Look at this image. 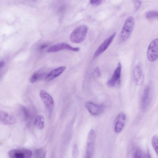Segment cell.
Returning <instances> with one entry per match:
<instances>
[{"label":"cell","mask_w":158,"mask_h":158,"mask_svg":"<svg viewBox=\"0 0 158 158\" xmlns=\"http://www.w3.org/2000/svg\"><path fill=\"white\" fill-rule=\"evenodd\" d=\"M40 97L51 114L54 106V102L52 96L46 91L41 90L39 93Z\"/></svg>","instance_id":"cell-6"},{"label":"cell","mask_w":158,"mask_h":158,"mask_svg":"<svg viewBox=\"0 0 158 158\" xmlns=\"http://www.w3.org/2000/svg\"><path fill=\"white\" fill-rule=\"evenodd\" d=\"M148 59L153 62L158 58V38L152 41L148 47L147 52Z\"/></svg>","instance_id":"cell-3"},{"label":"cell","mask_w":158,"mask_h":158,"mask_svg":"<svg viewBox=\"0 0 158 158\" xmlns=\"http://www.w3.org/2000/svg\"><path fill=\"white\" fill-rule=\"evenodd\" d=\"M44 118L42 115H38L35 118L34 124L35 126L39 129H42L44 126Z\"/></svg>","instance_id":"cell-16"},{"label":"cell","mask_w":158,"mask_h":158,"mask_svg":"<svg viewBox=\"0 0 158 158\" xmlns=\"http://www.w3.org/2000/svg\"><path fill=\"white\" fill-rule=\"evenodd\" d=\"M133 77L135 82L137 85H140L143 84L144 76L140 65H137L135 67L133 71Z\"/></svg>","instance_id":"cell-11"},{"label":"cell","mask_w":158,"mask_h":158,"mask_svg":"<svg viewBox=\"0 0 158 158\" xmlns=\"http://www.w3.org/2000/svg\"><path fill=\"white\" fill-rule=\"evenodd\" d=\"M8 154L10 158H30L32 156V152L27 149H14L10 150Z\"/></svg>","instance_id":"cell-4"},{"label":"cell","mask_w":158,"mask_h":158,"mask_svg":"<svg viewBox=\"0 0 158 158\" xmlns=\"http://www.w3.org/2000/svg\"><path fill=\"white\" fill-rule=\"evenodd\" d=\"M78 152L77 146L76 144H75L73 147V156L74 158H76L77 157Z\"/></svg>","instance_id":"cell-23"},{"label":"cell","mask_w":158,"mask_h":158,"mask_svg":"<svg viewBox=\"0 0 158 158\" xmlns=\"http://www.w3.org/2000/svg\"><path fill=\"white\" fill-rule=\"evenodd\" d=\"M151 93L150 87L147 86L144 89L141 102V106L143 111L146 110L150 103Z\"/></svg>","instance_id":"cell-10"},{"label":"cell","mask_w":158,"mask_h":158,"mask_svg":"<svg viewBox=\"0 0 158 158\" xmlns=\"http://www.w3.org/2000/svg\"><path fill=\"white\" fill-rule=\"evenodd\" d=\"M39 75L38 73H35L31 77L30 81L31 83L35 82L39 77Z\"/></svg>","instance_id":"cell-25"},{"label":"cell","mask_w":158,"mask_h":158,"mask_svg":"<svg viewBox=\"0 0 158 158\" xmlns=\"http://www.w3.org/2000/svg\"><path fill=\"white\" fill-rule=\"evenodd\" d=\"M4 62L2 61H1L0 62V67L1 68L4 65Z\"/></svg>","instance_id":"cell-28"},{"label":"cell","mask_w":158,"mask_h":158,"mask_svg":"<svg viewBox=\"0 0 158 158\" xmlns=\"http://www.w3.org/2000/svg\"><path fill=\"white\" fill-rule=\"evenodd\" d=\"M88 28L85 25H80L75 28L71 33L70 37L71 41L73 43H79L85 39Z\"/></svg>","instance_id":"cell-1"},{"label":"cell","mask_w":158,"mask_h":158,"mask_svg":"<svg viewBox=\"0 0 158 158\" xmlns=\"http://www.w3.org/2000/svg\"><path fill=\"white\" fill-rule=\"evenodd\" d=\"M146 18L148 19H152L158 17V11L151 10L147 12L145 14Z\"/></svg>","instance_id":"cell-20"},{"label":"cell","mask_w":158,"mask_h":158,"mask_svg":"<svg viewBox=\"0 0 158 158\" xmlns=\"http://www.w3.org/2000/svg\"><path fill=\"white\" fill-rule=\"evenodd\" d=\"M47 47V45L46 44H43L40 47V50H42L46 48Z\"/></svg>","instance_id":"cell-27"},{"label":"cell","mask_w":158,"mask_h":158,"mask_svg":"<svg viewBox=\"0 0 158 158\" xmlns=\"http://www.w3.org/2000/svg\"><path fill=\"white\" fill-rule=\"evenodd\" d=\"M94 74L97 77H100L101 75L100 70L98 67L96 68L94 72Z\"/></svg>","instance_id":"cell-26"},{"label":"cell","mask_w":158,"mask_h":158,"mask_svg":"<svg viewBox=\"0 0 158 158\" xmlns=\"http://www.w3.org/2000/svg\"><path fill=\"white\" fill-rule=\"evenodd\" d=\"M95 137L94 130L91 129L88 135L86 149V158H90L92 157L94 152Z\"/></svg>","instance_id":"cell-8"},{"label":"cell","mask_w":158,"mask_h":158,"mask_svg":"<svg viewBox=\"0 0 158 158\" xmlns=\"http://www.w3.org/2000/svg\"><path fill=\"white\" fill-rule=\"evenodd\" d=\"M115 124L114 130L117 133L120 132L123 129L125 123L126 116L124 113L119 114L117 116Z\"/></svg>","instance_id":"cell-14"},{"label":"cell","mask_w":158,"mask_h":158,"mask_svg":"<svg viewBox=\"0 0 158 158\" xmlns=\"http://www.w3.org/2000/svg\"><path fill=\"white\" fill-rule=\"evenodd\" d=\"M122 67L121 64L120 62H118L112 76L107 82V85L111 87H114L116 85L120 84Z\"/></svg>","instance_id":"cell-5"},{"label":"cell","mask_w":158,"mask_h":158,"mask_svg":"<svg viewBox=\"0 0 158 158\" xmlns=\"http://www.w3.org/2000/svg\"><path fill=\"white\" fill-rule=\"evenodd\" d=\"M134 157L136 158L150 157V156L148 154L145 153L139 149H137L135 150L134 153Z\"/></svg>","instance_id":"cell-17"},{"label":"cell","mask_w":158,"mask_h":158,"mask_svg":"<svg viewBox=\"0 0 158 158\" xmlns=\"http://www.w3.org/2000/svg\"><path fill=\"white\" fill-rule=\"evenodd\" d=\"M135 8V10H138L140 8L141 2L140 0H134Z\"/></svg>","instance_id":"cell-22"},{"label":"cell","mask_w":158,"mask_h":158,"mask_svg":"<svg viewBox=\"0 0 158 158\" xmlns=\"http://www.w3.org/2000/svg\"><path fill=\"white\" fill-rule=\"evenodd\" d=\"M78 47H74L65 43H60L55 44L48 48V52H53L67 50L74 52H78L79 51Z\"/></svg>","instance_id":"cell-7"},{"label":"cell","mask_w":158,"mask_h":158,"mask_svg":"<svg viewBox=\"0 0 158 158\" xmlns=\"http://www.w3.org/2000/svg\"><path fill=\"white\" fill-rule=\"evenodd\" d=\"M134 25L133 17H129L126 20L120 32V39L122 41H125L129 38L133 31Z\"/></svg>","instance_id":"cell-2"},{"label":"cell","mask_w":158,"mask_h":158,"mask_svg":"<svg viewBox=\"0 0 158 158\" xmlns=\"http://www.w3.org/2000/svg\"><path fill=\"white\" fill-rule=\"evenodd\" d=\"M104 0H89L90 4L93 5H98L100 4Z\"/></svg>","instance_id":"cell-24"},{"label":"cell","mask_w":158,"mask_h":158,"mask_svg":"<svg viewBox=\"0 0 158 158\" xmlns=\"http://www.w3.org/2000/svg\"><path fill=\"white\" fill-rule=\"evenodd\" d=\"M85 107L88 111L93 115L100 114L104 110L103 106L98 105L90 102H88L85 104Z\"/></svg>","instance_id":"cell-12"},{"label":"cell","mask_w":158,"mask_h":158,"mask_svg":"<svg viewBox=\"0 0 158 158\" xmlns=\"http://www.w3.org/2000/svg\"><path fill=\"white\" fill-rule=\"evenodd\" d=\"M21 109L24 118L26 119H29L31 116V114L29 110L24 106H22Z\"/></svg>","instance_id":"cell-21"},{"label":"cell","mask_w":158,"mask_h":158,"mask_svg":"<svg viewBox=\"0 0 158 158\" xmlns=\"http://www.w3.org/2000/svg\"><path fill=\"white\" fill-rule=\"evenodd\" d=\"M116 34V32L113 33L103 42L94 52L93 58L97 57L106 50L112 42Z\"/></svg>","instance_id":"cell-9"},{"label":"cell","mask_w":158,"mask_h":158,"mask_svg":"<svg viewBox=\"0 0 158 158\" xmlns=\"http://www.w3.org/2000/svg\"><path fill=\"white\" fill-rule=\"evenodd\" d=\"M46 154V151L43 148L37 149L34 152V155L36 158H44L45 157Z\"/></svg>","instance_id":"cell-18"},{"label":"cell","mask_w":158,"mask_h":158,"mask_svg":"<svg viewBox=\"0 0 158 158\" xmlns=\"http://www.w3.org/2000/svg\"><path fill=\"white\" fill-rule=\"evenodd\" d=\"M0 121L2 123L7 125H11L14 124L16 122L15 118L7 112L0 110Z\"/></svg>","instance_id":"cell-13"},{"label":"cell","mask_w":158,"mask_h":158,"mask_svg":"<svg viewBox=\"0 0 158 158\" xmlns=\"http://www.w3.org/2000/svg\"><path fill=\"white\" fill-rule=\"evenodd\" d=\"M151 143L153 148L158 157V136H153L151 140Z\"/></svg>","instance_id":"cell-19"},{"label":"cell","mask_w":158,"mask_h":158,"mask_svg":"<svg viewBox=\"0 0 158 158\" xmlns=\"http://www.w3.org/2000/svg\"><path fill=\"white\" fill-rule=\"evenodd\" d=\"M66 68L65 66H63L54 69L48 74L45 77V80L49 81L54 79L61 74Z\"/></svg>","instance_id":"cell-15"}]
</instances>
